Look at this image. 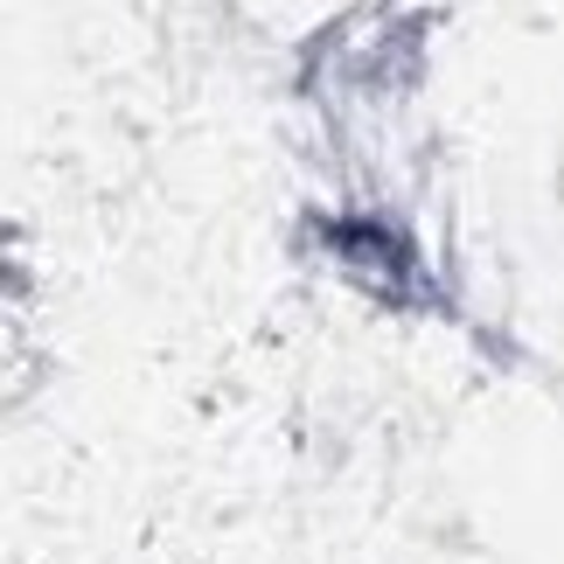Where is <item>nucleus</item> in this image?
Instances as JSON below:
<instances>
[]
</instances>
